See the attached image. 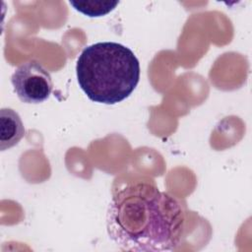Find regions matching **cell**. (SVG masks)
<instances>
[{"label":"cell","instance_id":"obj_1","mask_svg":"<svg viewBox=\"0 0 252 252\" xmlns=\"http://www.w3.org/2000/svg\"><path fill=\"white\" fill-rule=\"evenodd\" d=\"M184 223L180 203L147 182L116 191L106 214L108 236L123 251H172L180 244Z\"/></svg>","mask_w":252,"mask_h":252},{"label":"cell","instance_id":"obj_2","mask_svg":"<svg viewBox=\"0 0 252 252\" xmlns=\"http://www.w3.org/2000/svg\"><path fill=\"white\" fill-rule=\"evenodd\" d=\"M77 80L87 96L97 103L115 104L127 98L140 80V63L127 46L102 41L83 49L76 64Z\"/></svg>","mask_w":252,"mask_h":252},{"label":"cell","instance_id":"obj_3","mask_svg":"<svg viewBox=\"0 0 252 252\" xmlns=\"http://www.w3.org/2000/svg\"><path fill=\"white\" fill-rule=\"evenodd\" d=\"M14 92L25 103H41L53 89L49 72L36 60H30L17 67L11 77Z\"/></svg>","mask_w":252,"mask_h":252},{"label":"cell","instance_id":"obj_4","mask_svg":"<svg viewBox=\"0 0 252 252\" xmlns=\"http://www.w3.org/2000/svg\"><path fill=\"white\" fill-rule=\"evenodd\" d=\"M25 136V127L18 112L12 108L0 110V149L8 150L16 146Z\"/></svg>","mask_w":252,"mask_h":252},{"label":"cell","instance_id":"obj_5","mask_svg":"<svg viewBox=\"0 0 252 252\" xmlns=\"http://www.w3.org/2000/svg\"><path fill=\"white\" fill-rule=\"evenodd\" d=\"M78 12L88 17H101L111 11L119 4V1H102V0H85V1H69Z\"/></svg>","mask_w":252,"mask_h":252}]
</instances>
